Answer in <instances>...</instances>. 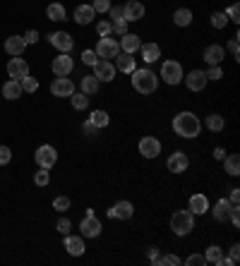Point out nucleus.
<instances>
[{"instance_id": "nucleus-42", "label": "nucleus", "mask_w": 240, "mask_h": 266, "mask_svg": "<svg viewBox=\"0 0 240 266\" xmlns=\"http://www.w3.org/2000/svg\"><path fill=\"white\" fill-rule=\"evenodd\" d=\"M53 209H56V211H68V209H70V199H68V197H56V199H53Z\"/></svg>"}, {"instance_id": "nucleus-34", "label": "nucleus", "mask_w": 240, "mask_h": 266, "mask_svg": "<svg viewBox=\"0 0 240 266\" xmlns=\"http://www.w3.org/2000/svg\"><path fill=\"white\" fill-rule=\"evenodd\" d=\"M70 101H72L74 110H87V106H89V96H87V94H77V91H74L72 96H70Z\"/></svg>"}, {"instance_id": "nucleus-53", "label": "nucleus", "mask_w": 240, "mask_h": 266, "mask_svg": "<svg viewBox=\"0 0 240 266\" xmlns=\"http://www.w3.org/2000/svg\"><path fill=\"white\" fill-rule=\"evenodd\" d=\"M22 38H24V43H27V46H29V43H36V41H38V32H36V29H29V32L22 36Z\"/></svg>"}, {"instance_id": "nucleus-39", "label": "nucleus", "mask_w": 240, "mask_h": 266, "mask_svg": "<svg viewBox=\"0 0 240 266\" xmlns=\"http://www.w3.org/2000/svg\"><path fill=\"white\" fill-rule=\"evenodd\" d=\"M226 24H228L226 12H214V15H211V27H214V29H223Z\"/></svg>"}, {"instance_id": "nucleus-21", "label": "nucleus", "mask_w": 240, "mask_h": 266, "mask_svg": "<svg viewBox=\"0 0 240 266\" xmlns=\"http://www.w3.org/2000/svg\"><path fill=\"white\" fill-rule=\"evenodd\" d=\"M94 17H96V12H94L92 5H77V10H74V22H77L79 27L92 24Z\"/></svg>"}, {"instance_id": "nucleus-51", "label": "nucleus", "mask_w": 240, "mask_h": 266, "mask_svg": "<svg viewBox=\"0 0 240 266\" xmlns=\"http://www.w3.org/2000/svg\"><path fill=\"white\" fill-rule=\"evenodd\" d=\"M96 60H99V55L94 53V51H84V53H82V63H84V65H96Z\"/></svg>"}, {"instance_id": "nucleus-19", "label": "nucleus", "mask_w": 240, "mask_h": 266, "mask_svg": "<svg viewBox=\"0 0 240 266\" xmlns=\"http://www.w3.org/2000/svg\"><path fill=\"white\" fill-rule=\"evenodd\" d=\"M118 43H120V51H123V53H135V51H139V48H142V38H139V36L137 34H125V36H120V41H118Z\"/></svg>"}, {"instance_id": "nucleus-1", "label": "nucleus", "mask_w": 240, "mask_h": 266, "mask_svg": "<svg viewBox=\"0 0 240 266\" xmlns=\"http://www.w3.org/2000/svg\"><path fill=\"white\" fill-rule=\"evenodd\" d=\"M200 130H202V120L190 110H183L173 118V132L183 139H195L200 134Z\"/></svg>"}, {"instance_id": "nucleus-29", "label": "nucleus", "mask_w": 240, "mask_h": 266, "mask_svg": "<svg viewBox=\"0 0 240 266\" xmlns=\"http://www.w3.org/2000/svg\"><path fill=\"white\" fill-rule=\"evenodd\" d=\"M101 87V82L94 77V74H87V77H82V94H87V96H94L96 91Z\"/></svg>"}, {"instance_id": "nucleus-12", "label": "nucleus", "mask_w": 240, "mask_h": 266, "mask_svg": "<svg viewBox=\"0 0 240 266\" xmlns=\"http://www.w3.org/2000/svg\"><path fill=\"white\" fill-rule=\"evenodd\" d=\"M137 146H139V154H142L144 159H156V156L161 154V142H159L156 137H142Z\"/></svg>"}, {"instance_id": "nucleus-37", "label": "nucleus", "mask_w": 240, "mask_h": 266, "mask_svg": "<svg viewBox=\"0 0 240 266\" xmlns=\"http://www.w3.org/2000/svg\"><path fill=\"white\" fill-rule=\"evenodd\" d=\"M51 182V175H48V170L46 168H38L36 173H34V185L36 187H46Z\"/></svg>"}, {"instance_id": "nucleus-27", "label": "nucleus", "mask_w": 240, "mask_h": 266, "mask_svg": "<svg viewBox=\"0 0 240 266\" xmlns=\"http://www.w3.org/2000/svg\"><path fill=\"white\" fill-rule=\"evenodd\" d=\"M228 211H231V201H228V199H219V201L214 204V209H211L214 218H216L219 223H226V218H228Z\"/></svg>"}, {"instance_id": "nucleus-17", "label": "nucleus", "mask_w": 240, "mask_h": 266, "mask_svg": "<svg viewBox=\"0 0 240 266\" xmlns=\"http://www.w3.org/2000/svg\"><path fill=\"white\" fill-rule=\"evenodd\" d=\"M123 12H125V22H139L144 17V5L139 0H130L128 5H123Z\"/></svg>"}, {"instance_id": "nucleus-9", "label": "nucleus", "mask_w": 240, "mask_h": 266, "mask_svg": "<svg viewBox=\"0 0 240 266\" xmlns=\"http://www.w3.org/2000/svg\"><path fill=\"white\" fill-rule=\"evenodd\" d=\"M79 231H82V237H99L101 231H103V226H101V221L92 213V216H84V218H82Z\"/></svg>"}, {"instance_id": "nucleus-14", "label": "nucleus", "mask_w": 240, "mask_h": 266, "mask_svg": "<svg viewBox=\"0 0 240 266\" xmlns=\"http://www.w3.org/2000/svg\"><path fill=\"white\" fill-rule=\"evenodd\" d=\"M7 74L12 77V79H22V77H27L29 74V63L27 60H22V55L19 58H10V63H7Z\"/></svg>"}, {"instance_id": "nucleus-35", "label": "nucleus", "mask_w": 240, "mask_h": 266, "mask_svg": "<svg viewBox=\"0 0 240 266\" xmlns=\"http://www.w3.org/2000/svg\"><path fill=\"white\" fill-rule=\"evenodd\" d=\"M223 257V252L219 245H211V247H206V254H204V259H206V264H219V259Z\"/></svg>"}, {"instance_id": "nucleus-22", "label": "nucleus", "mask_w": 240, "mask_h": 266, "mask_svg": "<svg viewBox=\"0 0 240 266\" xmlns=\"http://www.w3.org/2000/svg\"><path fill=\"white\" fill-rule=\"evenodd\" d=\"M115 70L125 72V74H132V72L137 70V67H135V58L130 53H123V51H120V53L115 55Z\"/></svg>"}, {"instance_id": "nucleus-25", "label": "nucleus", "mask_w": 240, "mask_h": 266, "mask_svg": "<svg viewBox=\"0 0 240 266\" xmlns=\"http://www.w3.org/2000/svg\"><path fill=\"white\" fill-rule=\"evenodd\" d=\"M142 60L144 63H156L159 58H161V48H159V43H142Z\"/></svg>"}, {"instance_id": "nucleus-11", "label": "nucleus", "mask_w": 240, "mask_h": 266, "mask_svg": "<svg viewBox=\"0 0 240 266\" xmlns=\"http://www.w3.org/2000/svg\"><path fill=\"white\" fill-rule=\"evenodd\" d=\"M94 77L99 82H113L115 79V65L111 60H96L94 65Z\"/></svg>"}, {"instance_id": "nucleus-20", "label": "nucleus", "mask_w": 240, "mask_h": 266, "mask_svg": "<svg viewBox=\"0 0 240 266\" xmlns=\"http://www.w3.org/2000/svg\"><path fill=\"white\" fill-rule=\"evenodd\" d=\"M24 48H27V43H24L22 36H10V38H5V53L7 55L19 58V55L24 53Z\"/></svg>"}, {"instance_id": "nucleus-24", "label": "nucleus", "mask_w": 240, "mask_h": 266, "mask_svg": "<svg viewBox=\"0 0 240 266\" xmlns=\"http://www.w3.org/2000/svg\"><path fill=\"white\" fill-rule=\"evenodd\" d=\"M190 211L195 213V216L209 211V199H206V195H192L190 197Z\"/></svg>"}, {"instance_id": "nucleus-49", "label": "nucleus", "mask_w": 240, "mask_h": 266, "mask_svg": "<svg viewBox=\"0 0 240 266\" xmlns=\"http://www.w3.org/2000/svg\"><path fill=\"white\" fill-rule=\"evenodd\" d=\"M96 34L99 36H111V22H106V19L99 22V24H96Z\"/></svg>"}, {"instance_id": "nucleus-8", "label": "nucleus", "mask_w": 240, "mask_h": 266, "mask_svg": "<svg viewBox=\"0 0 240 266\" xmlns=\"http://www.w3.org/2000/svg\"><path fill=\"white\" fill-rule=\"evenodd\" d=\"M53 74L56 77H68V74H72L74 70V60L70 58V53H60L58 58H53Z\"/></svg>"}, {"instance_id": "nucleus-57", "label": "nucleus", "mask_w": 240, "mask_h": 266, "mask_svg": "<svg viewBox=\"0 0 240 266\" xmlns=\"http://www.w3.org/2000/svg\"><path fill=\"white\" fill-rule=\"evenodd\" d=\"M238 199H240V190H231V204H238Z\"/></svg>"}, {"instance_id": "nucleus-7", "label": "nucleus", "mask_w": 240, "mask_h": 266, "mask_svg": "<svg viewBox=\"0 0 240 266\" xmlns=\"http://www.w3.org/2000/svg\"><path fill=\"white\" fill-rule=\"evenodd\" d=\"M48 41H51V46L58 48L60 53H70L74 48V38L68 32H53V34L48 36Z\"/></svg>"}, {"instance_id": "nucleus-16", "label": "nucleus", "mask_w": 240, "mask_h": 266, "mask_svg": "<svg viewBox=\"0 0 240 266\" xmlns=\"http://www.w3.org/2000/svg\"><path fill=\"white\" fill-rule=\"evenodd\" d=\"M168 170L171 173H185L187 170V166H190V159H187V154L183 151H175V154H171L168 156Z\"/></svg>"}, {"instance_id": "nucleus-30", "label": "nucleus", "mask_w": 240, "mask_h": 266, "mask_svg": "<svg viewBox=\"0 0 240 266\" xmlns=\"http://www.w3.org/2000/svg\"><path fill=\"white\" fill-rule=\"evenodd\" d=\"M173 22H175V27H190L192 24V12L187 7H180V10H175Z\"/></svg>"}, {"instance_id": "nucleus-4", "label": "nucleus", "mask_w": 240, "mask_h": 266, "mask_svg": "<svg viewBox=\"0 0 240 266\" xmlns=\"http://www.w3.org/2000/svg\"><path fill=\"white\" fill-rule=\"evenodd\" d=\"M161 77H164V82L171 84V87H175V84H180L183 82V65L178 63V60H166L164 65H161Z\"/></svg>"}, {"instance_id": "nucleus-50", "label": "nucleus", "mask_w": 240, "mask_h": 266, "mask_svg": "<svg viewBox=\"0 0 240 266\" xmlns=\"http://www.w3.org/2000/svg\"><path fill=\"white\" fill-rule=\"evenodd\" d=\"M12 161V151H10V146H0V166H7Z\"/></svg>"}, {"instance_id": "nucleus-13", "label": "nucleus", "mask_w": 240, "mask_h": 266, "mask_svg": "<svg viewBox=\"0 0 240 266\" xmlns=\"http://www.w3.org/2000/svg\"><path fill=\"white\" fill-rule=\"evenodd\" d=\"M51 94L53 96H60V99H70L74 94V84L70 77H58L56 82L51 84Z\"/></svg>"}, {"instance_id": "nucleus-6", "label": "nucleus", "mask_w": 240, "mask_h": 266, "mask_svg": "<svg viewBox=\"0 0 240 266\" xmlns=\"http://www.w3.org/2000/svg\"><path fill=\"white\" fill-rule=\"evenodd\" d=\"M58 161V151L51 146V144H43V146H38L36 149V163L38 168H46V170H51L53 166H56Z\"/></svg>"}, {"instance_id": "nucleus-55", "label": "nucleus", "mask_w": 240, "mask_h": 266, "mask_svg": "<svg viewBox=\"0 0 240 266\" xmlns=\"http://www.w3.org/2000/svg\"><path fill=\"white\" fill-rule=\"evenodd\" d=\"M238 257H240V245L238 242H233V247H231V262L238 264Z\"/></svg>"}, {"instance_id": "nucleus-56", "label": "nucleus", "mask_w": 240, "mask_h": 266, "mask_svg": "<svg viewBox=\"0 0 240 266\" xmlns=\"http://www.w3.org/2000/svg\"><path fill=\"white\" fill-rule=\"evenodd\" d=\"M214 159H216V161H223V159H226V151H223L221 146H216V149H214Z\"/></svg>"}, {"instance_id": "nucleus-15", "label": "nucleus", "mask_w": 240, "mask_h": 266, "mask_svg": "<svg viewBox=\"0 0 240 266\" xmlns=\"http://www.w3.org/2000/svg\"><path fill=\"white\" fill-rule=\"evenodd\" d=\"M185 79V84H187V89L190 91H202L204 87H206V74H204V70H192V72H187V77H183Z\"/></svg>"}, {"instance_id": "nucleus-46", "label": "nucleus", "mask_w": 240, "mask_h": 266, "mask_svg": "<svg viewBox=\"0 0 240 266\" xmlns=\"http://www.w3.org/2000/svg\"><path fill=\"white\" fill-rule=\"evenodd\" d=\"M94 12L99 15V12H108V7H111V0H94L92 2Z\"/></svg>"}, {"instance_id": "nucleus-31", "label": "nucleus", "mask_w": 240, "mask_h": 266, "mask_svg": "<svg viewBox=\"0 0 240 266\" xmlns=\"http://www.w3.org/2000/svg\"><path fill=\"white\" fill-rule=\"evenodd\" d=\"M223 127H226L223 115H219V113H211V115H206V130H211V132H221Z\"/></svg>"}, {"instance_id": "nucleus-38", "label": "nucleus", "mask_w": 240, "mask_h": 266, "mask_svg": "<svg viewBox=\"0 0 240 266\" xmlns=\"http://www.w3.org/2000/svg\"><path fill=\"white\" fill-rule=\"evenodd\" d=\"M111 34H115V36H125V34H128V22H125V19L111 22Z\"/></svg>"}, {"instance_id": "nucleus-10", "label": "nucleus", "mask_w": 240, "mask_h": 266, "mask_svg": "<svg viewBox=\"0 0 240 266\" xmlns=\"http://www.w3.org/2000/svg\"><path fill=\"white\" fill-rule=\"evenodd\" d=\"M132 213H135V206L130 204L128 199H120V201H115L111 209H108V218H118V221H130V218H132Z\"/></svg>"}, {"instance_id": "nucleus-41", "label": "nucleus", "mask_w": 240, "mask_h": 266, "mask_svg": "<svg viewBox=\"0 0 240 266\" xmlns=\"http://www.w3.org/2000/svg\"><path fill=\"white\" fill-rule=\"evenodd\" d=\"M226 17H228V22H236V24H238L240 22V5L238 2H233V5L226 10Z\"/></svg>"}, {"instance_id": "nucleus-48", "label": "nucleus", "mask_w": 240, "mask_h": 266, "mask_svg": "<svg viewBox=\"0 0 240 266\" xmlns=\"http://www.w3.org/2000/svg\"><path fill=\"white\" fill-rule=\"evenodd\" d=\"M56 228H58V233H63V235H70V231H72V223L68 221V218H60L56 223Z\"/></svg>"}, {"instance_id": "nucleus-44", "label": "nucleus", "mask_w": 240, "mask_h": 266, "mask_svg": "<svg viewBox=\"0 0 240 266\" xmlns=\"http://www.w3.org/2000/svg\"><path fill=\"white\" fill-rule=\"evenodd\" d=\"M108 15H111L113 22H118V19H125V12H123V5H111V7H108Z\"/></svg>"}, {"instance_id": "nucleus-28", "label": "nucleus", "mask_w": 240, "mask_h": 266, "mask_svg": "<svg viewBox=\"0 0 240 266\" xmlns=\"http://www.w3.org/2000/svg\"><path fill=\"white\" fill-rule=\"evenodd\" d=\"M223 170L228 173V175H238L240 173V156L238 154H228L226 159H223Z\"/></svg>"}, {"instance_id": "nucleus-5", "label": "nucleus", "mask_w": 240, "mask_h": 266, "mask_svg": "<svg viewBox=\"0 0 240 266\" xmlns=\"http://www.w3.org/2000/svg\"><path fill=\"white\" fill-rule=\"evenodd\" d=\"M94 53L99 55L101 60H111L115 55L120 53V43L111 38V36H101L99 38V43H96V48H94Z\"/></svg>"}, {"instance_id": "nucleus-18", "label": "nucleus", "mask_w": 240, "mask_h": 266, "mask_svg": "<svg viewBox=\"0 0 240 266\" xmlns=\"http://www.w3.org/2000/svg\"><path fill=\"white\" fill-rule=\"evenodd\" d=\"M223 58H226V48L219 46V43H211V46L204 48V60H206V65H221Z\"/></svg>"}, {"instance_id": "nucleus-54", "label": "nucleus", "mask_w": 240, "mask_h": 266, "mask_svg": "<svg viewBox=\"0 0 240 266\" xmlns=\"http://www.w3.org/2000/svg\"><path fill=\"white\" fill-rule=\"evenodd\" d=\"M147 257H149V262L156 266V262H159V249H156V247H149L147 249Z\"/></svg>"}, {"instance_id": "nucleus-33", "label": "nucleus", "mask_w": 240, "mask_h": 266, "mask_svg": "<svg viewBox=\"0 0 240 266\" xmlns=\"http://www.w3.org/2000/svg\"><path fill=\"white\" fill-rule=\"evenodd\" d=\"M89 120H92V123L96 125L99 130H101V127H108V125H111V115H108L106 110H94Z\"/></svg>"}, {"instance_id": "nucleus-36", "label": "nucleus", "mask_w": 240, "mask_h": 266, "mask_svg": "<svg viewBox=\"0 0 240 266\" xmlns=\"http://www.w3.org/2000/svg\"><path fill=\"white\" fill-rule=\"evenodd\" d=\"M19 87H22V91H27V94H34V91L38 89V82L34 79V77H29V74H27V77H22V79H19Z\"/></svg>"}, {"instance_id": "nucleus-3", "label": "nucleus", "mask_w": 240, "mask_h": 266, "mask_svg": "<svg viewBox=\"0 0 240 266\" xmlns=\"http://www.w3.org/2000/svg\"><path fill=\"white\" fill-rule=\"evenodd\" d=\"M132 87L137 94H154L159 87V77L151 70H135L132 72Z\"/></svg>"}, {"instance_id": "nucleus-52", "label": "nucleus", "mask_w": 240, "mask_h": 266, "mask_svg": "<svg viewBox=\"0 0 240 266\" xmlns=\"http://www.w3.org/2000/svg\"><path fill=\"white\" fill-rule=\"evenodd\" d=\"M228 51H231V55L238 60L240 58V46H238V36L236 38H231V43H228Z\"/></svg>"}, {"instance_id": "nucleus-26", "label": "nucleus", "mask_w": 240, "mask_h": 266, "mask_svg": "<svg viewBox=\"0 0 240 266\" xmlns=\"http://www.w3.org/2000/svg\"><path fill=\"white\" fill-rule=\"evenodd\" d=\"M24 91H22V87H19L17 79H10V82H5L2 84V96L7 99V101H15V99H19Z\"/></svg>"}, {"instance_id": "nucleus-32", "label": "nucleus", "mask_w": 240, "mask_h": 266, "mask_svg": "<svg viewBox=\"0 0 240 266\" xmlns=\"http://www.w3.org/2000/svg\"><path fill=\"white\" fill-rule=\"evenodd\" d=\"M46 15H48V19H53V22H63L65 19V7L60 2H51L48 10H46Z\"/></svg>"}, {"instance_id": "nucleus-47", "label": "nucleus", "mask_w": 240, "mask_h": 266, "mask_svg": "<svg viewBox=\"0 0 240 266\" xmlns=\"http://www.w3.org/2000/svg\"><path fill=\"white\" fill-rule=\"evenodd\" d=\"M82 132H84V137H96V134H99V127H96L92 120H87V123L82 125Z\"/></svg>"}, {"instance_id": "nucleus-43", "label": "nucleus", "mask_w": 240, "mask_h": 266, "mask_svg": "<svg viewBox=\"0 0 240 266\" xmlns=\"http://www.w3.org/2000/svg\"><path fill=\"white\" fill-rule=\"evenodd\" d=\"M164 264H171V266H178V264H183L175 254H166V257H159V262H156V266H164Z\"/></svg>"}, {"instance_id": "nucleus-23", "label": "nucleus", "mask_w": 240, "mask_h": 266, "mask_svg": "<svg viewBox=\"0 0 240 266\" xmlns=\"http://www.w3.org/2000/svg\"><path fill=\"white\" fill-rule=\"evenodd\" d=\"M65 249H68L72 257H82V254H84V240L77 237V235H65Z\"/></svg>"}, {"instance_id": "nucleus-40", "label": "nucleus", "mask_w": 240, "mask_h": 266, "mask_svg": "<svg viewBox=\"0 0 240 266\" xmlns=\"http://www.w3.org/2000/svg\"><path fill=\"white\" fill-rule=\"evenodd\" d=\"M204 74H206V79H211V82H219V79L223 77V70L219 67V65H209V70L204 72Z\"/></svg>"}, {"instance_id": "nucleus-45", "label": "nucleus", "mask_w": 240, "mask_h": 266, "mask_svg": "<svg viewBox=\"0 0 240 266\" xmlns=\"http://www.w3.org/2000/svg\"><path fill=\"white\" fill-rule=\"evenodd\" d=\"M185 264L187 266H204L206 259H204V254H190V257L185 259Z\"/></svg>"}, {"instance_id": "nucleus-2", "label": "nucleus", "mask_w": 240, "mask_h": 266, "mask_svg": "<svg viewBox=\"0 0 240 266\" xmlns=\"http://www.w3.org/2000/svg\"><path fill=\"white\" fill-rule=\"evenodd\" d=\"M195 228V213L190 211V209H180V211H173L171 216V231L175 233L178 237H185V235H190Z\"/></svg>"}]
</instances>
